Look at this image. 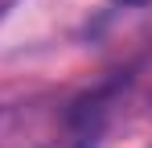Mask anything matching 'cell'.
Returning a JSON list of instances; mask_svg holds the SVG:
<instances>
[{"mask_svg":"<svg viewBox=\"0 0 152 148\" xmlns=\"http://www.w3.org/2000/svg\"><path fill=\"white\" fill-rule=\"evenodd\" d=\"M12 4H17V0H0V17H4V12H8Z\"/></svg>","mask_w":152,"mask_h":148,"instance_id":"6da1fadb","label":"cell"},{"mask_svg":"<svg viewBox=\"0 0 152 148\" xmlns=\"http://www.w3.org/2000/svg\"><path fill=\"white\" fill-rule=\"evenodd\" d=\"M124 4H148V0H124Z\"/></svg>","mask_w":152,"mask_h":148,"instance_id":"7a4b0ae2","label":"cell"}]
</instances>
